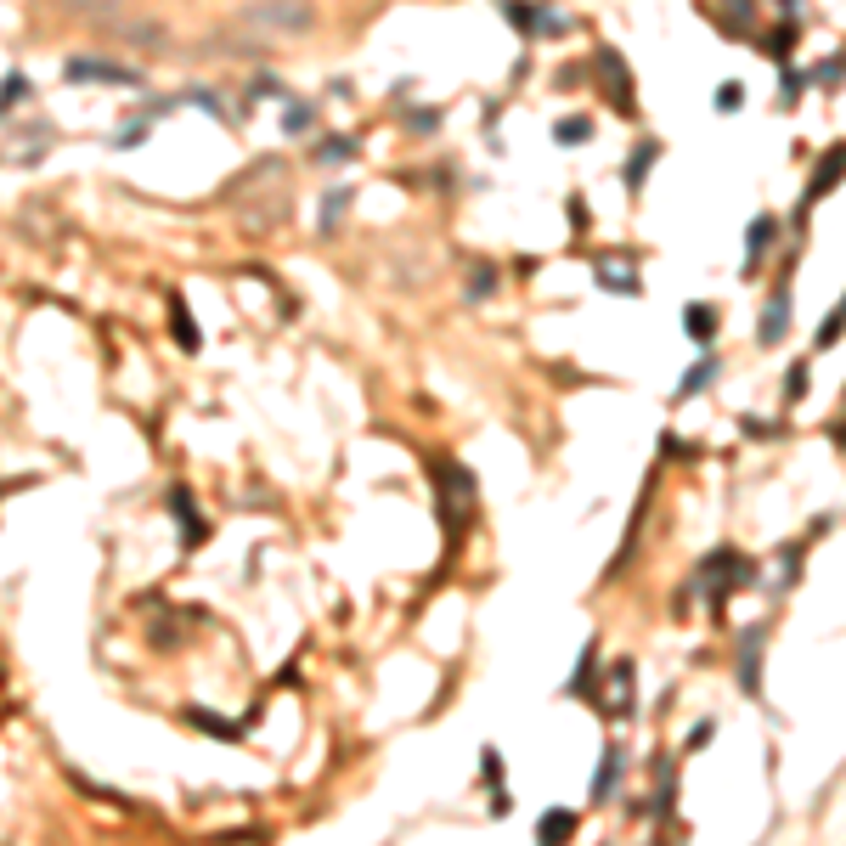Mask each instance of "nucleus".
Here are the masks:
<instances>
[{
	"mask_svg": "<svg viewBox=\"0 0 846 846\" xmlns=\"http://www.w3.org/2000/svg\"><path fill=\"white\" fill-rule=\"evenodd\" d=\"M694 593H705L711 598V609L723 615V604H728V593H739V587H756V565L745 559L739 547H711L705 559H700V570H694V581H689Z\"/></svg>",
	"mask_w": 846,
	"mask_h": 846,
	"instance_id": "f257e3e1",
	"label": "nucleus"
},
{
	"mask_svg": "<svg viewBox=\"0 0 846 846\" xmlns=\"http://www.w3.org/2000/svg\"><path fill=\"white\" fill-rule=\"evenodd\" d=\"M238 23L249 28H282V35H305V28L316 23V12L305 6V0H259V6H243Z\"/></svg>",
	"mask_w": 846,
	"mask_h": 846,
	"instance_id": "f03ea898",
	"label": "nucleus"
},
{
	"mask_svg": "<svg viewBox=\"0 0 846 846\" xmlns=\"http://www.w3.org/2000/svg\"><path fill=\"white\" fill-rule=\"evenodd\" d=\"M62 79L69 85H119V90H142L147 85V74L124 69V62H108V57H69Z\"/></svg>",
	"mask_w": 846,
	"mask_h": 846,
	"instance_id": "7ed1b4c3",
	"label": "nucleus"
},
{
	"mask_svg": "<svg viewBox=\"0 0 846 846\" xmlns=\"http://www.w3.org/2000/svg\"><path fill=\"white\" fill-rule=\"evenodd\" d=\"M497 12L519 28V35H531V40H559V35H570V17L547 12V6H525V0H497Z\"/></svg>",
	"mask_w": 846,
	"mask_h": 846,
	"instance_id": "20e7f679",
	"label": "nucleus"
},
{
	"mask_svg": "<svg viewBox=\"0 0 846 846\" xmlns=\"http://www.w3.org/2000/svg\"><path fill=\"white\" fill-rule=\"evenodd\" d=\"M593 69H598V85L609 90V102L621 108V113H632V74H627V62H621V51H598L593 57Z\"/></svg>",
	"mask_w": 846,
	"mask_h": 846,
	"instance_id": "39448f33",
	"label": "nucleus"
},
{
	"mask_svg": "<svg viewBox=\"0 0 846 846\" xmlns=\"http://www.w3.org/2000/svg\"><path fill=\"white\" fill-rule=\"evenodd\" d=\"M762 638H767V621L745 627V632L734 638V643H739V689H745V694L762 689Z\"/></svg>",
	"mask_w": 846,
	"mask_h": 846,
	"instance_id": "423d86ee",
	"label": "nucleus"
},
{
	"mask_svg": "<svg viewBox=\"0 0 846 846\" xmlns=\"http://www.w3.org/2000/svg\"><path fill=\"white\" fill-rule=\"evenodd\" d=\"M785 333H790V288L778 282V288H773V300H767V311H762V322H756V344L773 350Z\"/></svg>",
	"mask_w": 846,
	"mask_h": 846,
	"instance_id": "0eeeda50",
	"label": "nucleus"
},
{
	"mask_svg": "<svg viewBox=\"0 0 846 846\" xmlns=\"http://www.w3.org/2000/svg\"><path fill=\"white\" fill-rule=\"evenodd\" d=\"M841 181V147H830L824 158H819V170H812V186L801 192V209H796V226H807V215H812V204L824 198V192Z\"/></svg>",
	"mask_w": 846,
	"mask_h": 846,
	"instance_id": "6e6552de",
	"label": "nucleus"
},
{
	"mask_svg": "<svg viewBox=\"0 0 846 846\" xmlns=\"http://www.w3.org/2000/svg\"><path fill=\"white\" fill-rule=\"evenodd\" d=\"M170 508L181 513V547H204L209 542V519L192 508V497H186V485H175L170 492Z\"/></svg>",
	"mask_w": 846,
	"mask_h": 846,
	"instance_id": "1a4fd4ad",
	"label": "nucleus"
},
{
	"mask_svg": "<svg viewBox=\"0 0 846 846\" xmlns=\"http://www.w3.org/2000/svg\"><path fill=\"white\" fill-rule=\"evenodd\" d=\"M621 767H627V751H621V745H604V762L593 767V801L615 796V778H621Z\"/></svg>",
	"mask_w": 846,
	"mask_h": 846,
	"instance_id": "9d476101",
	"label": "nucleus"
},
{
	"mask_svg": "<svg viewBox=\"0 0 846 846\" xmlns=\"http://www.w3.org/2000/svg\"><path fill=\"white\" fill-rule=\"evenodd\" d=\"M717 373H723V362L717 355H700V362L677 378V401H689V396H705V384H717Z\"/></svg>",
	"mask_w": 846,
	"mask_h": 846,
	"instance_id": "9b49d317",
	"label": "nucleus"
},
{
	"mask_svg": "<svg viewBox=\"0 0 846 846\" xmlns=\"http://www.w3.org/2000/svg\"><path fill=\"white\" fill-rule=\"evenodd\" d=\"M682 333H689L700 350H711V344H717V311H711V305H689V311H682Z\"/></svg>",
	"mask_w": 846,
	"mask_h": 846,
	"instance_id": "f8f14e48",
	"label": "nucleus"
},
{
	"mask_svg": "<svg viewBox=\"0 0 846 846\" xmlns=\"http://www.w3.org/2000/svg\"><path fill=\"white\" fill-rule=\"evenodd\" d=\"M655 158H661V142H643V147H632V158H627V170H621L627 192H638V186L649 181V170H655Z\"/></svg>",
	"mask_w": 846,
	"mask_h": 846,
	"instance_id": "ddd939ff",
	"label": "nucleus"
},
{
	"mask_svg": "<svg viewBox=\"0 0 846 846\" xmlns=\"http://www.w3.org/2000/svg\"><path fill=\"white\" fill-rule=\"evenodd\" d=\"M796 40H801V23H796V17H785V23H773V35H762V51H767V57H778V62H790Z\"/></svg>",
	"mask_w": 846,
	"mask_h": 846,
	"instance_id": "4468645a",
	"label": "nucleus"
},
{
	"mask_svg": "<svg viewBox=\"0 0 846 846\" xmlns=\"http://www.w3.org/2000/svg\"><path fill=\"white\" fill-rule=\"evenodd\" d=\"M570 835H576V812L565 807H547L536 819V841H570Z\"/></svg>",
	"mask_w": 846,
	"mask_h": 846,
	"instance_id": "2eb2a0df",
	"label": "nucleus"
},
{
	"mask_svg": "<svg viewBox=\"0 0 846 846\" xmlns=\"http://www.w3.org/2000/svg\"><path fill=\"white\" fill-rule=\"evenodd\" d=\"M615 700L604 705L609 717H632V661H615V689H609Z\"/></svg>",
	"mask_w": 846,
	"mask_h": 846,
	"instance_id": "dca6fc26",
	"label": "nucleus"
},
{
	"mask_svg": "<svg viewBox=\"0 0 846 846\" xmlns=\"http://www.w3.org/2000/svg\"><path fill=\"white\" fill-rule=\"evenodd\" d=\"M778 238V215H756L751 226H745V249H751V266L767 254V243Z\"/></svg>",
	"mask_w": 846,
	"mask_h": 846,
	"instance_id": "f3484780",
	"label": "nucleus"
},
{
	"mask_svg": "<svg viewBox=\"0 0 846 846\" xmlns=\"http://www.w3.org/2000/svg\"><path fill=\"white\" fill-rule=\"evenodd\" d=\"M593 119L587 113H570V119H559V124H553V142H559V147H581V142H593Z\"/></svg>",
	"mask_w": 846,
	"mask_h": 846,
	"instance_id": "a211bd4d",
	"label": "nucleus"
},
{
	"mask_svg": "<svg viewBox=\"0 0 846 846\" xmlns=\"http://www.w3.org/2000/svg\"><path fill=\"white\" fill-rule=\"evenodd\" d=\"M355 153H362V142H355V136H322L316 142V164H350Z\"/></svg>",
	"mask_w": 846,
	"mask_h": 846,
	"instance_id": "6ab92c4d",
	"label": "nucleus"
},
{
	"mask_svg": "<svg viewBox=\"0 0 846 846\" xmlns=\"http://www.w3.org/2000/svg\"><path fill=\"white\" fill-rule=\"evenodd\" d=\"M186 723H192V728H204V734H215V739H238V723L215 717V711H204V705H186Z\"/></svg>",
	"mask_w": 846,
	"mask_h": 846,
	"instance_id": "aec40b11",
	"label": "nucleus"
},
{
	"mask_svg": "<svg viewBox=\"0 0 846 846\" xmlns=\"http://www.w3.org/2000/svg\"><path fill=\"white\" fill-rule=\"evenodd\" d=\"M350 198H355V186H333L328 198H322V232H333V226L344 220V209H350Z\"/></svg>",
	"mask_w": 846,
	"mask_h": 846,
	"instance_id": "412c9836",
	"label": "nucleus"
},
{
	"mask_svg": "<svg viewBox=\"0 0 846 846\" xmlns=\"http://www.w3.org/2000/svg\"><path fill=\"white\" fill-rule=\"evenodd\" d=\"M593 666H598V643L581 649V666H576V677L565 682V694H593Z\"/></svg>",
	"mask_w": 846,
	"mask_h": 846,
	"instance_id": "4be33fe9",
	"label": "nucleus"
},
{
	"mask_svg": "<svg viewBox=\"0 0 846 846\" xmlns=\"http://www.w3.org/2000/svg\"><path fill=\"white\" fill-rule=\"evenodd\" d=\"M170 322H175V339H181V350H198V344H204L198 322H192V316L181 311V300H170Z\"/></svg>",
	"mask_w": 846,
	"mask_h": 846,
	"instance_id": "5701e85b",
	"label": "nucleus"
},
{
	"mask_svg": "<svg viewBox=\"0 0 846 846\" xmlns=\"http://www.w3.org/2000/svg\"><path fill=\"white\" fill-rule=\"evenodd\" d=\"M801 85H824V90H835V85H841V57H824V62H812V69L801 74Z\"/></svg>",
	"mask_w": 846,
	"mask_h": 846,
	"instance_id": "b1692460",
	"label": "nucleus"
},
{
	"mask_svg": "<svg viewBox=\"0 0 846 846\" xmlns=\"http://www.w3.org/2000/svg\"><path fill=\"white\" fill-rule=\"evenodd\" d=\"M598 282H604V288H615V294H638V277H632V271H621V266H609V259H598Z\"/></svg>",
	"mask_w": 846,
	"mask_h": 846,
	"instance_id": "393cba45",
	"label": "nucleus"
},
{
	"mask_svg": "<svg viewBox=\"0 0 846 846\" xmlns=\"http://www.w3.org/2000/svg\"><path fill=\"white\" fill-rule=\"evenodd\" d=\"M311 124H316V108H311V102H288V113H282V130H288V136H305Z\"/></svg>",
	"mask_w": 846,
	"mask_h": 846,
	"instance_id": "a878e982",
	"label": "nucleus"
},
{
	"mask_svg": "<svg viewBox=\"0 0 846 846\" xmlns=\"http://www.w3.org/2000/svg\"><path fill=\"white\" fill-rule=\"evenodd\" d=\"M407 130H412V136H435V130H440V108H412Z\"/></svg>",
	"mask_w": 846,
	"mask_h": 846,
	"instance_id": "bb28decb",
	"label": "nucleus"
},
{
	"mask_svg": "<svg viewBox=\"0 0 846 846\" xmlns=\"http://www.w3.org/2000/svg\"><path fill=\"white\" fill-rule=\"evenodd\" d=\"M23 96H28V79L12 69V74H6V85H0V113H12V108L23 102Z\"/></svg>",
	"mask_w": 846,
	"mask_h": 846,
	"instance_id": "cd10ccee",
	"label": "nucleus"
},
{
	"mask_svg": "<svg viewBox=\"0 0 846 846\" xmlns=\"http://www.w3.org/2000/svg\"><path fill=\"white\" fill-rule=\"evenodd\" d=\"M711 102H717V113H739V108H745V85H739V79L717 85V96H711Z\"/></svg>",
	"mask_w": 846,
	"mask_h": 846,
	"instance_id": "c85d7f7f",
	"label": "nucleus"
},
{
	"mask_svg": "<svg viewBox=\"0 0 846 846\" xmlns=\"http://www.w3.org/2000/svg\"><path fill=\"white\" fill-rule=\"evenodd\" d=\"M835 339H841V305H830V316L819 322V333H812V344H819V350H835Z\"/></svg>",
	"mask_w": 846,
	"mask_h": 846,
	"instance_id": "c756f323",
	"label": "nucleus"
},
{
	"mask_svg": "<svg viewBox=\"0 0 846 846\" xmlns=\"http://www.w3.org/2000/svg\"><path fill=\"white\" fill-rule=\"evenodd\" d=\"M785 401H807V362H796L785 373Z\"/></svg>",
	"mask_w": 846,
	"mask_h": 846,
	"instance_id": "7c9ffc66",
	"label": "nucleus"
},
{
	"mask_svg": "<svg viewBox=\"0 0 846 846\" xmlns=\"http://www.w3.org/2000/svg\"><path fill=\"white\" fill-rule=\"evenodd\" d=\"M497 288V271L492 266H474V277H469V300H485Z\"/></svg>",
	"mask_w": 846,
	"mask_h": 846,
	"instance_id": "2f4dec72",
	"label": "nucleus"
},
{
	"mask_svg": "<svg viewBox=\"0 0 846 846\" xmlns=\"http://www.w3.org/2000/svg\"><path fill=\"white\" fill-rule=\"evenodd\" d=\"M778 90H785V102H796V96H801V69L778 62Z\"/></svg>",
	"mask_w": 846,
	"mask_h": 846,
	"instance_id": "473e14b6",
	"label": "nucleus"
},
{
	"mask_svg": "<svg viewBox=\"0 0 846 846\" xmlns=\"http://www.w3.org/2000/svg\"><path fill=\"white\" fill-rule=\"evenodd\" d=\"M672 762H661V796H655V812H661V819H666V812H672Z\"/></svg>",
	"mask_w": 846,
	"mask_h": 846,
	"instance_id": "72a5a7b5",
	"label": "nucleus"
},
{
	"mask_svg": "<svg viewBox=\"0 0 846 846\" xmlns=\"http://www.w3.org/2000/svg\"><path fill=\"white\" fill-rule=\"evenodd\" d=\"M570 226H576V232H587V198H581V192H570Z\"/></svg>",
	"mask_w": 846,
	"mask_h": 846,
	"instance_id": "f704fd0d",
	"label": "nucleus"
},
{
	"mask_svg": "<svg viewBox=\"0 0 846 846\" xmlns=\"http://www.w3.org/2000/svg\"><path fill=\"white\" fill-rule=\"evenodd\" d=\"M254 90H259V96H282V102H288V85H277V79H266V74L254 79Z\"/></svg>",
	"mask_w": 846,
	"mask_h": 846,
	"instance_id": "c9c22d12",
	"label": "nucleus"
},
{
	"mask_svg": "<svg viewBox=\"0 0 846 846\" xmlns=\"http://www.w3.org/2000/svg\"><path fill=\"white\" fill-rule=\"evenodd\" d=\"M745 429H751L756 440H773V435H778V429H773V423H762V418H745Z\"/></svg>",
	"mask_w": 846,
	"mask_h": 846,
	"instance_id": "e433bc0d",
	"label": "nucleus"
}]
</instances>
